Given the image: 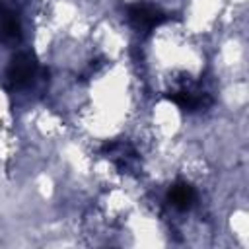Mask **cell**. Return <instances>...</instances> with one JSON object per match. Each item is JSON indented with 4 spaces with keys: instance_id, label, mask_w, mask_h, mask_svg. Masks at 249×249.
I'll return each instance as SVG.
<instances>
[{
    "instance_id": "obj_1",
    "label": "cell",
    "mask_w": 249,
    "mask_h": 249,
    "mask_svg": "<svg viewBox=\"0 0 249 249\" xmlns=\"http://www.w3.org/2000/svg\"><path fill=\"white\" fill-rule=\"evenodd\" d=\"M126 14H128L130 25H132L136 31H142V33H150L152 29H156V27H160L163 21H167V14L161 12L158 6L148 4V2L130 4V6L126 8Z\"/></svg>"
},
{
    "instance_id": "obj_2",
    "label": "cell",
    "mask_w": 249,
    "mask_h": 249,
    "mask_svg": "<svg viewBox=\"0 0 249 249\" xmlns=\"http://www.w3.org/2000/svg\"><path fill=\"white\" fill-rule=\"evenodd\" d=\"M37 74V60L29 51H19L12 56L8 66V82L12 88L19 89L31 84Z\"/></svg>"
},
{
    "instance_id": "obj_3",
    "label": "cell",
    "mask_w": 249,
    "mask_h": 249,
    "mask_svg": "<svg viewBox=\"0 0 249 249\" xmlns=\"http://www.w3.org/2000/svg\"><path fill=\"white\" fill-rule=\"evenodd\" d=\"M167 99H171L175 105H179L183 111H200L204 107H208L212 103L210 95L206 91H200V89H179V91H173L171 95H167Z\"/></svg>"
},
{
    "instance_id": "obj_4",
    "label": "cell",
    "mask_w": 249,
    "mask_h": 249,
    "mask_svg": "<svg viewBox=\"0 0 249 249\" xmlns=\"http://www.w3.org/2000/svg\"><path fill=\"white\" fill-rule=\"evenodd\" d=\"M167 198L171 202V206H175L177 210H189L193 206V202L196 200V191L191 183L187 181H177L169 193H167Z\"/></svg>"
},
{
    "instance_id": "obj_5",
    "label": "cell",
    "mask_w": 249,
    "mask_h": 249,
    "mask_svg": "<svg viewBox=\"0 0 249 249\" xmlns=\"http://www.w3.org/2000/svg\"><path fill=\"white\" fill-rule=\"evenodd\" d=\"M0 35L6 41H18L21 37V27L16 14L0 8Z\"/></svg>"
}]
</instances>
